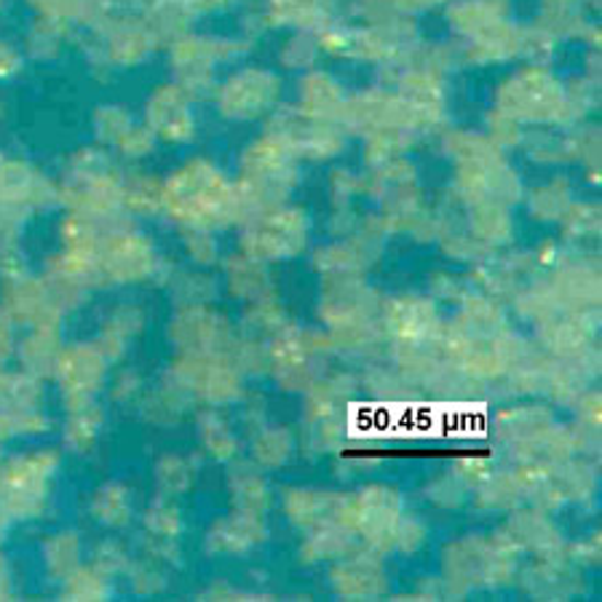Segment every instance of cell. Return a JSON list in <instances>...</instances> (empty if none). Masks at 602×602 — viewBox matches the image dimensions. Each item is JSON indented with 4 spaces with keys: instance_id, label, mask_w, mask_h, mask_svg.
<instances>
[{
    "instance_id": "cell-1",
    "label": "cell",
    "mask_w": 602,
    "mask_h": 602,
    "mask_svg": "<svg viewBox=\"0 0 602 602\" xmlns=\"http://www.w3.org/2000/svg\"><path fill=\"white\" fill-rule=\"evenodd\" d=\"M396 514H400V501L391 490L383 487H370L354 503L346 506V517L364 530L367 539H394Z\"/></svg>"
},
{
    "instance_id": "cell-2",
    "label": "cell",
    "mask_w": 602,
    "mask_h": 602,
    "mask_svg": "<svg viewBox=\"0 0 602 602\" xmlns=\"http://www.w3.org/2000/svg\"><path fill=\"white\" fill-rule=\"evenodd\" d=\"M185 375H188L190 389L209 396V400H225L239 385L231 367H225L217 359H209V354H196L188 361V367H185Z\"/></svg>"
},
{
    "instance_id": "cell-3",
    "label": "cell",
    "mask_w": 602,
    "mask_h": 602,
    "mask_svg": "<svg viewBox=\"0 0 602 602\" xmlns=\"http://www.w3.org/2000/svg\"><path fill=\"white\" fill-rule=\"evenodd\" d=\"M177 327L188 329L183 340L185 346H190L193 354H209V357L217 354V348L222 346L228 335L225 324L207 311H190L188 316L180 319Z\"/></svg>"
},
{
    "instance_id": "cell-4",
    "label": "cell",
    "mask_w": 602,
    "mask_h": 602,
    "mask_svg": "<svg viewBox=\"0 0 602 602\" xmlns=\"http://www.w3.org/2000/svg\"><path fill=\"white\" fill-rule=\"evenodd\" d=\"M346 501H337V498L327 496V493L300 490L294 496H289V514L300 525H319V522L337 520V514L346 511Z\"/></svg>"
},
{
    "instance_id": "cell-5",
    "label": "cell",
    "mask_w": 602,
    "mask_h": 602,
    "mask_svg": "<svg viewBox=\"0 0 602 602\" xmlns=\"http://www.w3.org/2000/svg\"><path fill=\"white\" fill-rule=\"evenodd\" d=\"M335 587L346 598H375L383 589V574L370 559H357L337 570Z\"/></svg>"
},
{
    "instance_id": "cell-6",
    "label": "cell",
    "mask_w": 602,
    "mask_h": 602,
    "mask_svg": "<svg viewBox=\"0 0 602 602\" xmlns=\"http://www.w3.org/2000/svg\"><path fill=\"white\" fill-rule=\"evenodd\" d=\"M391 333L415 340L420 335H429L433 327V309L429 303H418V300H400L389 309Z\"/></svg>"
},
{
    "instance_id": "cell-7",
    "label": "cell",
    "mask_w": 602,
    "mask_h": 602,
    "mask_svg": "<svg viewBox=\"0 0 602 602\" xmlns=\"http://www.w3.org/2000/svg\"><path fill=\"white\" fill-rule=\"evenodd\" d=\"M244 522H246V517H236V520L225 522V525H222V528H228V533H222V530L217 528L215 535H212L215 546L222 544L220 549H244V546L255 544L257 533H261V525H257V522L252 520L250 525H246V530H241V525H244Z\"/></svg>"
}]
</instances>
